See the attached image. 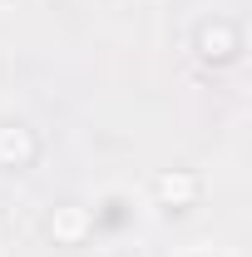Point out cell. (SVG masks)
Wrapping results in <instances>:
<instances>
[{"instance_id":"cell-2","label":"cell","mask_w":252,"mask_h":257,"mask_svg":"<svg viewBox=\"0 0 252 257\" xmlns=\"http://www.w3.org/2000/svg\"><path fill=\"white\" fill-rule=\"evenodd\" d=\"M242 45H247V35L237 20H227V15H203L198 25H193V50H198V60L222 69V64H237L242 60Z\"/></svg>"},{"instance_id":"cell-4","label":"cell","mask_w":252,"mask_h":257,"mask_svg":"<svg viewBox=\"0 0 252 257\" xmlns=\"http://www.w3.org/2000/svg\"><path fill=\"white\" fill-rule=\"evenodd\" d=\"M35 163H40V134L20 119L0 124V168L20 173V168H35Z\"/></svg>"},{"instance_id":"cell-1","label":"cell","mask_w":252,"mask_h":257,"mask_svg":"<svg viewBox=\"0 0 252 257\" xmlns=\"http://www.w3.org/2000/svg\"><path fill=\"white\" fill-rule=\"evenodd\" d=\"M139 218H144V198L134 188H104L89 203V227H94L99 237H109V242H119V237H129L134 227H139Z\"/></svg>"},{"instance_id":"cell-7","label":"cell","mask_w":252,"mask_h":257,"mask_svg":"<svg viewBox=\"0 0 252 257\" xmlns=\"http://www.w3.org/2000/svg\"><path fill=\"white\" fill-rule=\"evenodd\" d=\"M10 74H15V64L0 55V99H5V89H10Z\"/></svg>"},{"instance_id":"cell-6","label":"cell","mask_w":252,"mask_h":257,"mask_svg":"<svg viewBox=\"0 0 252 257\" xmlns=\"http://www.w3.org/2000/svg\"><path fill=\"white\" fill-rule=\"evenodd\" d=\"M178 257H237V252L222 247V242H193V247H183Z\"/></svg>"},{"instance_id":"cell-3","label":"cell","mask_w":252,"mask_h":257,"mask_svg":"<svg viewBox=\"0 0 252 257\" xmlns=\"http://www.w3.org/2000/svg\"><path fill=\"white\" fill-rule=\"evenodd\" d=\"M203 173H193V168H163L149 178V203L154 208H173V213H188L198 208V198H203Z\"/></svg>"},{"instance_id":"cell-5","label":"cell","mask_w":252,"mask_h":257,"mask_svg":"<svg viewBox=\"0 0 252 257\" xmlns=\"http://www.w3.org/2000/svg\"><path fill=\"white\" fill-rule=\"evenodd\" d=\"M45 232H50L55 247H84V242L94 237V227H89V208H84V203H60V208L45 218Z\"/></svg>"}]
</instances>
